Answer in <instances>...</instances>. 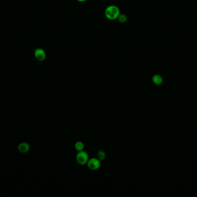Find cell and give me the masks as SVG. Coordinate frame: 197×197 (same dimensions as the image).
Masks as SVG:
<instances>
[{
	"mask_svg": "<svg viewBox=\"0 0 197 197\" xmlns=\"http://www.w3.org/2000/svg\"><path fill=\"white\" fill-rule=\"evenodd\" d=\"M87 165L89 169H90L91 170L95 171L99 169L101 165V162L98 158H92L88 160Z\"/></svg>",
	"mask_w": 197,
	"mask_h": 197,
	"instance_id": "3",
	"label": "cell"
},
{
	"mask_svg": "<svg viewBox=\"0 0 197 197\" xmlns=\"http://www.w3.org/2000/svg\"><path fill=\"white\" fill-rule=\"evenodd\" d=\"M106 157V153L103 151H99L97 153V158L100 161H103Z\"/></svg>",
	"mask_w": 197,
	"mask_h": 197,
	"instance_id": "7",
	"label": "cell"
},
{
	"mask_svg": "<svg viewBox=\"0 0 197 197\" xmlns=\"http://www.w3.org/2000/svg\"><path fill=\"white\" fill-rule=\"evenodd\" d=\"M75 149L76 151H83L84 149V145L83 142H77L76 144H75Z\"/></svg>",
	"mask_w": 197,
	"mask_h": 197,
	"instance_id": "8",
	"label": "cell"
},
{
	"mask_svg": "<svg viewBox=\"0 0 197 197\" xmlns=\"http://www.w3.org/2000/svg\"><path fill=\"white\" fill-rule=\"evenodd\" d=\"M88 160L89 157L87 152L84 151H78L76 156V161L79 165H84L87 164Z\"/></svg>",
	"mask_w": 197,
	"mask_h": 197,
	"instance_id": "2",
	"label": "cell"
},
{
	"mask_svg": "<svg viewBox=\"0 0 197 197\" xmlns=\"http://www.w3.org/2000/svg\"><path fill=\"white\" fill-rule=\"evenodd\" d=\"M106 17L110 20H114L118 19L120 15L119 8L115 5H109L105 10Z\"/></svg>",
	"mask_w": 197,
	"mask_h": 197,
	"instance_id": "1",
	"label": "cell"
},
{
	"mask_svg": "<svg viewBox=\"0 0 197 197\" xmlns=\"http://www.w3.org/2000/svg\"><path fill=\"white\" fill-rule=\"evenodd\" d=\"M118 19L120 23H124L127 21V16L124 14H120L118 17Z\"/></svg>",
	"mask_w": 197,
	"mask_h": 197,
	"instance_id": "9",
	"label": "cell"
},
{
	"mask_svg": "<svg viewBox=\"0 0 197 197\" xmlns=\"http://www.w3.org/2000/svg\"><path fill=\"white\" fill-rule=\"evenodd\" d=\"M153 82L156 84H160L163 82V78L159 75H155L152 78Z\"/></svg>",
	"mask_w": 197,
	"mask_h": 197,
	"instance_id": "6",
	"label": "cell"
},
{
	"mask_svg": "<svg viewBox=\"0 0 197 197\" xmlns=\"http://www.w3.org/2000/svg\"><path fill=\"white\" fill-rule=\"evenodd\" d=\"M34 56L37 60L39 61H43L46 57V54L43 49L38 48L34 52Z\"/></svg>",
	"mask_w": 197,
	"mask_h": 197,
	"instance_id": "4",
	"label": "cell"
},
{
	"mask_svg": "<svg viewBox=\"0 0 197 197\" xmlns=\"http://www.w3.org/2000/svg\"><path fill=\"white\" fill-rule=\"evenodd\" d=\"M17 149L21 153H26L30 151V146L26 142H23L18 146Z\"/></svg>",
	"mask_w": 197,
	"mask_h": 197,
	"instance_id": "5",
	"label": "cell"
},
{
	"mask_svg": "<svg viewBox=\"0 0 197 197\" xmlns=\"http://www.w3.org/2000/svg\"><path fill=\"white\" fill-rule=\"evenodd\" d=\"M77 1H79V2H85V1H86L87 0H77Z\"/></svg>",
	"mask_w": 197,
	"mask_h": 197,
	"instance_id": "10",
	"label": "cell"
}]
</instances>
